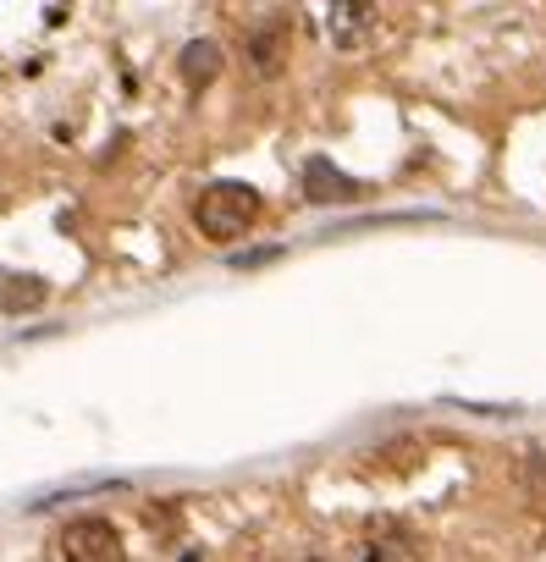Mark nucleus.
Instances as JSON below:
<instances>
[{
	"instance_id": "1",
	"label": "nucleus",
	"mask_w": 546,
	"mask_h": 562,
	"mask_svg": "<svg viewBox=\"0 0 546 562\" xmlns=\"http://www.w3.org/2000/svg\"><path fill=\"white\" fill-rule=\"evenodd\" d=\"M259 193L248 182H210L199 199H193V226L210 237V243H232L243 237L254 221H259Z\"/></svg>"
},
{
	"instance_id": "2",
	"label": "nucleus",
	"mask_w": 546,
	"mask_h": 562,
	"mask_svg": "<svg viewBox=\"0 0 546 562\" xmlns=\"http://www.w3.org/2000/svg\"><path fill=\"white\" fill-rule=\"evenodd\" d=\"M62 557L67 562H122L127 557V540L111 518H73L62 529Z\"/></svg>"
},
{
	"instance_id": "3",
	"label": "nucleus",
	"mask_w": 546,
	"mask_h": 562,
	"mask_svg": "<svg viewBox=\"0 0 546 562\" xmlns=\"http://www.w3.org/2000/svg\"><path fill=\"white\" fill-rule=\"evenodd\" d=\"M365 188L354 182V177H343L326 155H315L310 166H304V199L310 204H348V199H359Z\"/></svg>"
},
{
	"instance_id": "4",
	"label": "nucleus",
	"mask_w": 546,
	"mask_h": 562,
	"mask_svg": "<svg viewBox=\"0 0 546 562\" xmlns=\"http://www.w3.org/2000/svg\"><path fill=\"white\" fill-rule=\"evenodd\" d=\"M282 61H288V23L282 18L254 23L248 29V67L270 78V72H282Z\"/></svg>"
},
{
	"instance_id": "5",
	"label": "nucleus",
	"mask_w": 546,
	"mask_h": 562,
	"mask_svg": "<svg viewBox=\"0 0 546 562\" xmlns=\"http://www.w3.org/2000/svg\"><path fill=\"white\" fill-rule=\"evenodd\" d=\"M215 67H221V45H215V40H193V45L182 50V78H188V89H204V83L215 78Z\"/></svg>"
},
{
	"instance_id": "6",
	"label": "nucleus",
	"mask_w": 546,
	"mask_h": 562,
	"mask_svg": "<svg viewBox=\"0 0 546 562\" xmlns=\"http://www.w3.org/2000/svg\"><path fill=\"white\" fill-rule=\"evenodd\" d=\"M34 304H45V281L40 276H0V310L23 315Z\"/></svg>"
},
{
	"instance_id": "7",
	"label": "nucleus",
	"mask_w": 546,
	"mask_h": 562,
	"mask_svg": "<svg viewBox=\"0 0 546 562\" xmlns=\"http://www.w3.org/2000/svg\"><path fill=\"white\" fill-rule=\"evenodd\" d=\"M326 18H332V40H337V45H354L376 12H370V7H326Z\"/></svg>"
},
{
	"instance_id": "8",
	"label": "nucleus",
	"mask_w": 546,
	"mask_h": 562,
	"mask_svg": "<svg viewBox=\"0 0 546 562\" xmlns=\"http://www.w3.org/2000/svg\"><path fill=\"white\" fill-rule=\"evenodd\" d=\"M403 546H409V535L387 524V540H370V562H403Z\"/></svg>"
}]
</instances>
